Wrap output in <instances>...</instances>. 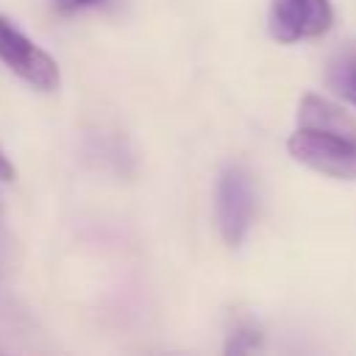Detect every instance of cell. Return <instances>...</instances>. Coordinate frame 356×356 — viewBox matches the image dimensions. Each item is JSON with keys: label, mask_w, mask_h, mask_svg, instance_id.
I'll use <instances>...</instances> for the list:
<instances>
[{"label": "cell", "mask_w": 356, "mask_h": 356, "mask_svg": "<svg viewBox=\"0 0 356 356\" xmlns=\"http://www.w3.org/2000/svg\"><path fill=\"white\" fill-rule=\"evenodd\" d=\"M214 214L225 245H242L256 214V184L242 164H228L220 172L214 192Z\"/></svg>", "instance_id": "2"}, {"label": "cell", "mask_w": 356, "mask_h": 356, "mask_svg": "<svg viewBox=\"0 0 356 356\" xmlns=\"http://www.w3.org/2000/svg\"><path fill=\"white\" fill-rule=\"evenodd\" d=\"M106 3H111V0H50V6L58 14H78V11H86V8L106 6Z\"/></svg>", "instance_id": "8"}, {"label": "cell", "mask_w": 356, "mask_h": 356, "mask_svg": "<svg viewBox=\"0 0 356 356\" xmlns=\"http://www.w3.org/2000/svg\"><path fill=\"white\" fill-rule=\"evenodd\" d=\"M14 178H17V170H14V164L0 150V181H14Z\"/></svg>", "instance_id": "10"}, {"label": "cell", "mask_w": 356, "mask_h": 356, "mask_svg": "<svg viewBox=\"0 0 356 356\" xmlns=\"http://www.w3.org/2000/svg\"><path fill=\"white\" fill-rule=\"evenodd\" d=\"M286 153L328 178L356 181V136L317 131V128H295L286 139Z\"/></svg>", "instance_id": "1"}, {"label": "cell", "mask_w": 356, "mask_h": 356, "mask_svg": "<svg viewBox=\"0 0 356 356\" xmlns=\"http://www.w3.org/2000/svg\"><path fill=\"white\" fill-rule=\"evenodd\" d=\"M298 128H317V131H334V134H350L356 136V120L337 103H331L323 95H303L298 103Z\"/></svg>", "instance_id": "5"}, {"label": "cell", "mask_w": 356, "mask_h": 356, "mask_svg": "<svg viewBox=\"0 0 356 356\" xmlns=\"http://www.w3.org/2000/svg\"><path fill=\"white\" fill-rule=\"evenodd\" d=\"M325 83L337 97L356 108V42H348L331 56L325 67Z\"/></svg>", "instance_id": "6"}, {"label": "cell", "mask_w": 356, "mask_h": 356, "mask_svg": "<svg viewBox=\"0 0 356 356\" xmlns=\"http://www.w3.org/2000/svg\"><path fill=\"white\" fill-rule=\"evenodd\" d=\"M259 342H261V337H259V331L253 325H236L231 331V339H228L225 350L228 353H245V350L259 348Z\"/></svg>", "instance_id": "7"}, {"label": "cell", "mask_w": 356, "mask_h": 356, "mask_svg": "<svg viewBox=\"0 0 356 356\" xmlns=\"http://www.w3.org/2000/svg\"><path fill=\"white\" fill-rule=\"evenodd\" d=\"M8 234H6V225H3V214H0V275L6 273V264H8Z\"/></svg>", "instance_id": "9"}, {"label": "cell", "mask_w": 356, "mask_h": 356, "mask_svg": "<svg viewBox=\"0 0 356 356\" xmlns=\"http://www.w3.org/2000/svg\"><path fill=\"white\" fill-rule=\"evenodd\" d=\"M334 25L331 0H270L267 28L278 44H295L328 33Z\"/></svg>", "instance_id": "4"}, {"label": "cell", "mask_w": 356, "mask_h": 356, "mask_svg": "<svg viewBox=\"0 0 356 356\" xmlns=\"http://www.w3.org/2000/svg\"><path fill=\"white\" fill-rule=\"evenodd\" d=\"M0 214H3V192H0Z\"/></svg>", "instance_id": "11"}, {"label": "cell", "mask_w": 356, "mask_h": 356, "mask_svg": "<svg viewBox=\"0 0 356 356\" xmlns=\"http://www.w3.org/2000/svg\"><path fill=\"white\" fill-rule=\"evenodd\" d=\"M0 61L36 92H56L61 83V70L56 58L3 14H0Z\"/></svg>", "instance_id": "3"}]
</instances>
